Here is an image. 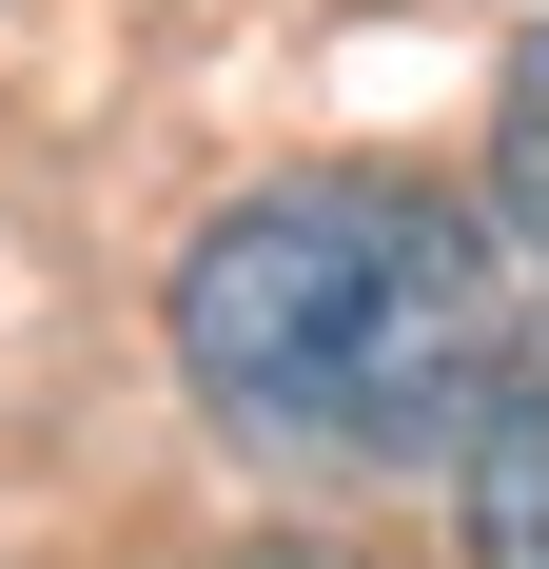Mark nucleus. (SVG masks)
<instances>
[{"mask_svg": "<svg viewBox=\"0 0 549 569\" xmlns=\"http://www.w3.org/2000/svg\"><path fill=\"white\" fill-rule=\"evenodd\" d=\"M471 569H549V353H510L471 412Z\"/></svg>", "mask_w": 549, "mask_h": 569, "instance_id": "2", "label": "nucleus"}, {"mask_svg": "<svg viewBox=\"0 0 549 569\" xmlns=\"http://www.w3.org/2000/svg\"><path fill=\"white\" fill-rule=\"evenodd\" d=\"M177 373L295 471H392L491 412L510 276L412 177H274L177 256Z\"/></svg>", "mask_w": 549, "mask_h": 569, "instance_id": "1", "label": "nucleus"}, {"mask_svg": "<svg viewBox=\"0 0 549 569\" xmlns=\"http://www.w3.org/2000/svg\"><path fill=\"white\" fill-rule=\"evenodd\" d=\"M491 177H510V217H530V256H549V40L510 59V99H491Z\"/></svg>", "mask_w": 549, "mask_h": 569, "instance_id": "3", "label": "nucleus"}]
</instances>
